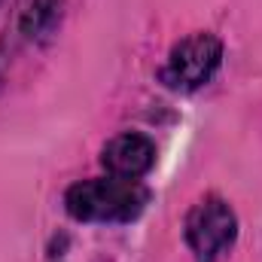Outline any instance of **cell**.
Here are the masks:
<instances>
[{"label": "cell", "mask_w": 262, "mask_h": 262, "mask_svg": "<svg viewBox=\"0 0 262 262\" xmlns=\"http://www.w3.org/2000/svg\"><path fill=\"white\" fill-rule=\"evenodd\" d=\"M149 204V189L140 180L101 177L73 183L64 192L67 213L79 223H131Z\"/></svg>", "instance_id": "6da1fadb"}, {"label": "cell", "mask_w": 262, "mask_h": 262, "mask_svg": "<svg viewBox=\"0 0 262 262\" xmlns=\"http://www.w3.org/2000/svg\"><path fill=\"white\" fill-rule=\"evenodd\" d=\"M183 235L198 262H216L238 238V216L226 198L204 195L186 213Z\"/></svg>", "instance_id": "7a4b0ae2"}, {"label": "cell", "mask_w": 262, "mask_h": 262, "mask_svg": "<svg viewBox=\"0 0 262 262\" xmlns=\"http://www.w3.org/2000/svg\"><path fill=\"white\" fill-rule=\"evenodd\" d=\"M223 64V40L216 34H189L183 37L162 67V82L174 92H195L213 79Z\"/></svg>", "instance_id": "3957f363"}, {"label": "cell", "mask_w": 262, "mask_h": 262, "mask_svg": "<svg viewBox=\"0 0 262 262\" xmlns=\"http://www.w3.org/2000/svg\"><path fill=\"white\" fill-rule=\"evenodd\" d=\"M101 165L107 168L110 177L140 180V177L156 165V143H152L146 134H137V131L116 134V137L107 140V146L101 149Z\"/></svg>", "instance_id": "277c9868"}, {"label": "cell", "mask_w": 262, "mask_h": 262, "mask_svg": "<svg viewBox=\"0 0 262 262\" xmlns=\"http://www.w3.org/2000/svg\"><path fill=\"white\" fill-rule=\"evenodd\" d=\"M61 15V0H31L21 12V34L28 40L46 37Z\"/></svg>", "instance_id": "5b68a950"}, {"label": "cell", "mask_w": 262, "mask_h": 262, "mask_svg": "<svg viewBox=\"0 0 262 262\" xmlns=\"http://www.w3.org/2000/svg\"><path fill=\"white\" fill-rule=\"evenodd\" d=\"M0 6H3V0H0Z\"/></svg>", "instance_id": "8992f818"}]
</instances>
